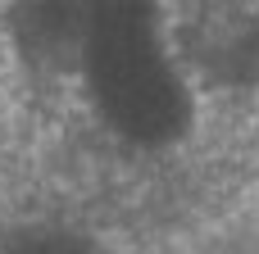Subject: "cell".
Listing matches in <instances>:
<instances>
[{"label": "cell", "mask_w": 259, "mask_h": 254, "mask_svg": "<svg viewBox=\"0 0 259 254\" xmlns=\"http://www.w3.org/2000/svg\"><path fill=\"white\" fill-rule=\"evenodd\" d=\"M91 0H0V55L27 91L59 95L87 41Z\"/></svg>", "instance_id": "6da1fadb"}]
</instances>
